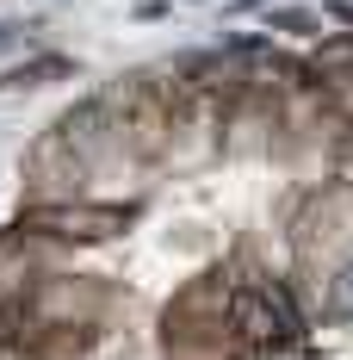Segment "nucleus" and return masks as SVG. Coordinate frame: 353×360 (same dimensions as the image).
I'll return each instance as SVG.
<instances>
[{
  "mask_svg": "<svg viewBox=\"0 0 353 360\" xmlns=\"http://www.w3.org/2000/svg\"><path fill=\"white\" fill-rule=\"evenodd\" d=\"M0 360H32L25 348H13V342H0Z\"/></svg>",
  "mask_w": 353,
  "mask_h": 360,
  "instance_id": "1a4fd4ad",
  "label": "nucleus"
},
{
  "mask_svg": "<svg viewBox=\"0 0 353 360\" xmlns=\"http://www.w3.org/2000/svg\"><path fill=\"white\" fill-rule=\"evenodd\" d=\"M317 75L322 81H353V37H322Z\"/></svg>",
  "mask_w": 353,
  "mask_h": 360,
  "instance_id": "7ed1b4c3",
  "label": "nucleus"
},
{
  "mask_svg": "<svg viewBox=\"0 0 353 360\" xmlns=\"http://www.w3.org/2000/svg\"><path fill=\"white\" fill-rule=\"evenodd\" d=\"M56 75H69V56H37V63H19L13 75H0V87H44V81H56Z\"/></svg>",
  "mask_w": 353,
  "mask_h": 360,
  "instance_id": "20e7f679",
  "label": "nucleus"
},
{
  "mask_svg": "<svg viewBox=\"0 0 353 360\" xmlns=\"http://www.w3.org/2000/svg\"><path fill=\"white\" fill-rule=\"evenodd\" d=\"M6 37H13V32H6V25H0V44H6Z\"/></svg>",
  "mask_w": 353,
  "mask_h": 360,
  "instance_id": "9d476101",
  "label": "nucleus"
},
{
  "mask_svg": "<svg viewBox=\"0 0 353 360\" xmlns=\"http://www.w3.org/2000/svg\"><path fill=\"white\" fill-rule=\"evenodd\" d=\"M328 311L353 323V261L341 267V274H335V280H328Z\"/></svg>",
  "mask_w": 353,
  "mask_h": 360,
  "instance_id": "423d86ee",
  "label": "nucleus"
},
{
  "mask_svg": "<svg viewBox=\"0 0 353 360\" xmlns=\"http://www.w3.org/2000/svg\"><path fill=\"white\" fill-rule=\"evenodd\" d=\"M223 323L236 329L248 348H279V342H291L285 323H279V311H273V298H267V286H229Z\"/></svg>",
  "mask_w": 353,
  "mask_h": 360,
  "instance_id": "f03ea898",
  "label": "nucleus"
},
{
  "mask_svg": "<svg viewBox=\"0 0 353 360\" xmlns=\"http://www.w3.org/2000/svg\"><path fill=\"white\" fill-rule=\"evenodd\" d=\"M273 25H285V32H304V25H310V13H298V6H285V13H273Z\"/></svg>",
  "mask_w": 353,
  "mask_h": 360,
  "instance_id": "0eeeda50",
  "label": "nucleus"
},
{
  "mask_svg": "<svg viewBox=\"0 0 353 360\" xmlns=\"http://www.w3.org/2000/svg\"><path fill=\"white\" fill-rule=\"evenodd\" d=\"M267 286V298H273V311H279V323L291 342H304V317H298V304H291V292H285V280H260Z\"/></svg>",
  "mask_w": 353,
  "mask_h": 360,
  "instance_id": "39448f33",
  "label": "nucleus"
},
{
  "mask_svg": "<svg viewBox=\"0 0 353 360\" xmlns=\"http://www.w3.org/2000/svg\"><path fill=\"white\" fill-rule=\"evenodd\" d=\"M341 180H347V186H353V137H347V143H341Z\"/></svg>",
  "mask_w": 353,
  "mask_h": 360,
  "instance_id": "6e6552de",
  "label": "nucleus"
},
{
  "mask_svg": "<svg viewBox=\"0 0 353 360\" xmlns=\"http://www.w3.org/2000/svg\"><path fill=\"white\" fill-rule=\"evenodd\" d=\"M131 217H137V205H87V199H69V205H32V212L19 217V230H44V236H62V243H106Z\"/></svg>",
  "mask_w": 353,
  "mask_h": 360,
  "instance_id": "f257e3e1",
  "label": "nucleus"
}]
</instances>
